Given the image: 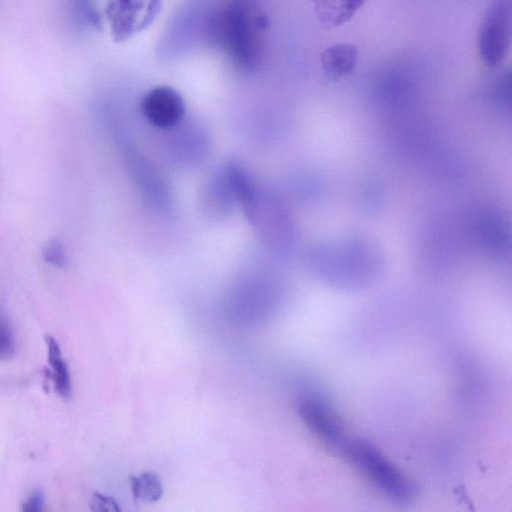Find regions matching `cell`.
<instances>
[{"instance_id":"obj_10","label":"cell","mask_w":512,"mask_h":512,"mask_svg":"<svg viewBox=\"0 0 512 512\" xmlns=\"http://www.w3.org/2000/svg\"><path fill=\"white\" fill-rule=\"evenodd\" d=\"M133 496L141 501L152 503L163 494V485L159 476L153 472H142L130 478Z\"/></svg>"},{"instance_id":"obj_5","label":"cell","mask_w":512,"mask_h":512,"mask_svg":"<svg viewBox=\"0 0 512 512\" xmlns=\"http://www.w3.org/2000/svg\"><path fill=\"white\" fill-rule=\"evenodd\" d=\"M297 411L305 425L339 453L349 436L345 433L340 419L324 402L305 397L299 400Z\"/></svg>"},{"instance_id":"obj_9","label":"cell","mask_w":512,"mask_h":512,"mask_svg":"<svg viewBox=\"0 0 512 512\" xmlns=\"http://www.w3.org/2000/svg\"><path fill=\"white\" fill-rule=\"evenodd\" d=\"M48 362L51 367L52 379L56 392L64 399L71 397V379L57 341L50 335L45 336Z\"/></svg>"},{"instance_id":"obj_12","label":"cell","mask_w":512,"mask_h":512,"mask_svg":"<svg viewBox=\"0 0 512 512\" xmlns=\"http://www.w3.org/2000/svg\"><path fill=\"white\" fill-rule=\"evenodd\" d=\"M15 352L13 332L6 319L0 313V360L10 359Z\"/></svg>"},{"instance_id":"obj_7","label":"cell","mask_w":512,"mask_h":512,"mask_svg":"<svg viewBox=\"0 0 512 512\" xmlns=\"http://www.w3.org/2000/svg\"><path fill=\"white\" fill-rule=\"evenodd\" d=\"M359 58L357 47L350 43H339L327 47L320 56L325 75L331 80L349 76L356 67Z\"/></svg>"},{"instance_id":"obj_1","label":"cell","mask_w":512,"mask_h":512,"mask_svg":"<svg viewBox=\"0 0 512 512\" xmlns=\"http://www.w3.org/2000/svg\"><path fill=\"white\" fill-rule=\"evenodd\" d=\"M262 24L250 8L231 3L212 20V39L234 65L251 69L259 60Z\"/></svg>"},{"instance_id":"obj_2","label":"cell","mask_w":512,"mask_h":512,"mask_svg":"<svg viewBox=\"0 0 512 512\" xmlns=\"http://www.w3.org/2000/svg\"><path fill=\"white\" fill-rule=\"evenodd\" d=\"M339 455L393 501L408 502L415 497L414 483L369 442L349 437Z\"/></svg>"},{"instance_id":"obj_15","label":"cell","mask_w":512,"mask_h":512,"mask_svg":"<svg viewBox=\"0 0 512 512\" xmlns=\"http://www.w3.org/2000/svg\"><path fill=\"white\" fill-rule=\"evenodd\" d=\"M344 11L351 19L356 11L364 4L365 0H339Z\"/></svg>"},{"instance_id":"obj_13","label":"cell","mask_w":512,"mask_h":512,"mask_svg":"<svg viewBox=\"0 0 512 512\" xmlns=\"http://www.w3.org/2000/svg\"><path fill=\"white\" fill-rule=\"evenodd\" d=\"M90 508L93 511L116 512L120 508L117 502L110 496L94 493L90 500Z\"/></svg>"},{"instance_id":"obj_11","label":"cell","mask_w":512,"mask_h":512,"mask_svg":"<svg viewBox=\"0 0 512 512\" xmlns=\"http://www.w3.org/2000/svg\"><path fill=\"white\" fill-rule=\"evenodd\" d=\"M44 260L56 267H64L67 263V255L63 243L58 239H51L43 248Z\"/></svg>"},{"instance_id":"obj_8","label":"cell","mask_w":512,"mask_h":512,"mask_svg":"<svg viewBox=\"0 0 512 512\" xmlns=\"http://www.w3.org/2000/svg\"><path fill=\"white\" fill-rule=\"evenodd\" d=\"M236 200L233 186L225 168L212 179L206 195V204L211 213L222 215L230 211L233 202Z\"/></svg>"},{"instance_id":"obj_6","label":"cell","mask_w":512,"mask_h":512,"mask_svg":"<svg viewBox=\"0 0 512 512\" xmlns=\"http://www.w3.org/2000/svg\"><path fill=\"white\" fill-rule=\"evenodd\" d=\"M141 110L152 125L161 129H171L184 117L185 102L174 88L159 85L143 96Z\"/></svg>"},{"instance_id":"obj_14","label":"cell","mask_w":512,"mask_h":512,"mask_svg":"<svg viewBox=\"0 0 512 512\" xmlns=\"http://www.w3.org/2000/svg\"><path fill=\"white\" fill-rule=\"evenodd\" d=\"M44 495L41 491H34L27 500L22 504V511L38 512L43 509Z\"/></svg>"},{"instance_id":"obj_3","label":"cell","mask_w":512,"mask_h":512,"mask_svg":"<svg viewBox=\"0 0 512 512\" xmlns=\"http://www.w3.org/2000/svg\"><path fill=\"white\" fill-rule=\"evenodd\" d=\"M511 0H493L480 24L477 48L482 62L498 66L507 55L511 42Z\"/></svg>"},{"instance_id":"obj_4","label":"cell","mask_w":512,"mask_h":512,"mask_svg":"<svg viewBox=\"0 0 512 512\" xmlns=\"http://www.w3.org/2000/svg\"><path fill=\"white\" fill-rule=\"evenodd\" d=\"M161 8L162 0H106L104 13L113 40L125 42L145 31Z\"/></svg>"}]
</instances>
